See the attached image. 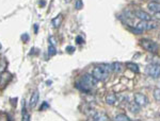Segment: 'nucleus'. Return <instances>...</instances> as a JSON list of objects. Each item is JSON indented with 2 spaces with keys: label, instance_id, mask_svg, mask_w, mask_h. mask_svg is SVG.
Segmentation results:
<instances>
[{
  "label": "nucleus",
  "instance_id": "f257e3e1",
  "mask_svg": "<svg viewBox=\"0 0 160 121\" xmlns=\"http://www.w3.org/2000/svg\"><path fill=\"white\" fill-rule=\"evenodd\" d=\"M111 72H112V66L109 64H100V65L94 67L92 71V76L97 81H105L109 78Z\"/></svg>",
  "mask_w": 160,
  "mask_h": 121
},
{
  "label": "nucleus",
  "instance_id": "f03ea898",
  "mask_svg": "<svg viewBox=\"0 0 160 121\" xmlns=\"http://www.w3.org/2000/svg\"><path fill=\"white\" fill-rule=\"evenodd\" d=\"M97 84V80L92 76V74H84L82 77V79L80 80V82L76 84V86L79 89H81L82 91H90V89L92 87H94Z\"/></svg>",
  "mask_w": 160,
  "mask_h": 121
},
{
  "label": "nucleus",
  "instance_id": "7ed1b4c3",
  "mask_svg": "<svg viewBox=\"0 0 160 121\" xmlns=\"http://www.w3.org/2000/svg\"><path fill=\"white\" fill-rule=\"evenodd\" d=\"M140 45L143 47L144 50H146L148 52H152V53H156L158 51V45L156 43L153 42L151 40H148V38H143V40H140Z\"/></svg>",
  "mask_w": 160,
  "mask_h": 121
},
{
  "label": "nucleus",
  "instance_id": "20e7f679",
  "mask_svg": "<svg viewBox=\"0 0 160 121\" xmlns=\"http://www.w3.org/2000/svg\"><path fill=\"white\" fill-rule=\"evenodd\" d=\"M145 73L153 79H158L160 77V65H158V64H149L145 67Z\"/></svg>",
  "mask_w": 160,
  "mask_h": 121
},
{
  "label": "nucleus",
  "instance_id": "39448f33",
  "mask_svg": "<svg viewBox=\"0 0 160 121\" xmlns=\"http://www.w3.org/2000/svg\"><path fill=\"white\" fill-rule=\"evenodd\" d=\"M157 27H158V25L154 21H151V20H141V21L136 26V28L140 31L141 33L143 32V31H146V30L156 29Z\"/></svg>",
  "mask_w": 160,
  "mask_h": 121
},
{
  "label": "nucleus",
  "instance_id": "423d86ee",
  "mask_svg": "<svg viewBox=\"0 0 160 121\" xmlns=\"http://www.w3.org/2000/svg\"><path fill=\"white\" fill-rule=\"evenodd\" d=\"M135 102L140 106H146L148 104V98L141 92H137L135 95Z\"/></svg>",
  "mask_w": 160,
  "mask_h": 121
},
{
  "label": "nucleus",
  "instance_id": "0eeeda50",
  "mask_svg": "<svg viewBox=\"0 0 160 121\" xmlns=\"http://www.w3.org/2000/svg\"><path fill=\"white\" fill-rule=\"evenodd\" d=\"M135 16L137 18H139L140 20H151L152 19V16L148 14V13H146L145 11H142V10H137L135 11Z\"/></svg>",
  "mask_w": 160,
  "mask_h": 121
},
{
  "label": "nucleus",
  "instance_id": "6e6552de",
  "mask_svg": "<svg viewBox=\"0 0 160 121\" xmlns=\"http://www.w3.org/2000/svg\"><path fill=\"white\" fill-rule=\"evenodd\" d=\"M148 7L152 13H155V14H156V13H160V3H158L157 1L148 2Z\"/></svg>",
  "mask_w": 160,
  "mask_h": 121
},
{
  "label": "nucleus",
  "instance_id": "1a4fd4ad",
  "mask_svg": "<svg viewBox=\"0 0 160 121\" xmlns=\"http://www.w3.org/2000/svg\"><path fill=\"white\" fill-rule=\"evenodd\" d=\"M38 98H40V95H38V91H35L32 94V96H31V98H30L29 106L31 107V109H32V107H35V105L38 104Z\"/></svg>",
  "mask_w": 160,
  "mask_h": 121
},
{
  "label": "nucleus",
  "instance_id": "9d476101",
  "mask_svg": "<svg viewBox=\"0 0 160 121\" xmlns=\"http://www.w3.org/2000/svg\"><path fill=\"white\" fill-rule=\"evenodd\" d=\"M92 119L96 120V121H108L109 120V117H108L105 113H95V114L92 116Z\"/></svg>",
  "mask_w": 160,
  "mask_h": 121
},
{
  "label": "nucleus",
  "instance_id": "9b49d317",
  "mask_svg": "<svg viewBox=\"0 0 160 121\" xmlns=\"http://www.w3.org/2000/svg\"><path fill=\"white\" fill-rule=\"evenodd\" d=\"M117 101H118V98H117V95L115 94H109V95H107V97H106V102H107V104H109V105L115 104Z\"/></svg>",
  "mask_w": 160,
  "mask_h": 121
},
{
  "label": "nucleus",
  "instance_id": "f8f14e48",
  "mask_svg": "<svg viewBox=\"0 0 160 121\" xmlns=\"http://www.w3.org/2000/svg\"><path fill=\"white\" fill-rule=\"evenodd\" d=\"M62 20H63V16L60 14V15H58L56 18H53L52 20H51V25H52L55 28H59L60 27V25L62 24Z\"/></svg>",
  "mask_w": 160,
  "mask_h": 121
},
{
  "label": "nucleus",
  "instance_id": "ddd939ff",
  "mask_svg": "<svg viewBox=\"0 0 160 121\" xmlns=\"http://www.w3.org/2000/svg\"><path fill=\"white\" fill-rule=\"evenodd\" d=\"M126 67H127L129 70L132 71V72L138 73L139 71H140V69H139V66L137 65V64H135V63H131V62H128V63H126Z\"/></svg>",
  "mask_w": 160,
  "mask_h": 121
},
{
  "label": "nucleus",
  "instance_id": "4468645a",
  "mask_svg": "<svg viewBox=\"0 0 160 121\" xmlns=\"http://www.w3.org/2000/svg\"><path fill=\"white\" fill-rule=\"evenodd\" d=\"M128 109H129V110L131 113H135V114H137V113L140 112V105L137 104L136 102H133V103H131V104H129Z\"/></svg>",
  "mask_w": 160,
  "mask_h": 121
},
{
  "label": "nucleus",
  "instance_id": "2eb2a0df",
  "mask_svg": "<svg viewBox=\"0 0 160 121\" xmlns=\"http://www.w3.org/2000/svg\"><path fill=\"white\" fill-rule=\"evenodd\" d=\"M111 66H112V71H114V72H121L123 69V65L121 63H113Z\"/></svg>",
  "mask_w": 160,
  "mask_h": 121
},
{
  "label": "nucleus",
  "instance_id": "dca6fc26",
  "mask_svg": "<svg viewBox=\"0 0 160 121\" xmlns=\"http://www.w3.org/2000/svg\"><path fill=\"white\" fill-rule=\"evenodd\" d=\"M114 119L117 121H129L130 118L128 117V116H126L125 114H118V115L115 116Z\"/></svg>",
  "mask_w": 160,
  "mask_h": 121
},
{
  "label": "nucleus",
  "instance_id": "f3484780",
  "mask_svg": "<svg viewBox=\"0 0 160 121\" xmlns=\"http://www.w3.org/2000/svg\"><path fill=\"white\" fill-rule=\"evenodd\" d=\"M48 53H49V55H55V54H56V53H57V50H56L55 45L50 44V45H49V48H48Z\"/></svg>",
  "mask_w": 160,
  "mask_h": 121
},
{
  "label": "nucleus",
  "instance_id": "a211bd4d",
  "mask_svg": "<svg viewBox=\"0 0 160 121\" xmlns=\"http://www.w3.org/2000/svg\"><path fill=\"white\" fill-rule=\"evenodd\" d=\"M154 98L157 101L160 102V88H155L154 89Z\"/></svg>",
  "mask_w": 160,
  "mask_h": 121
},
{
  "label": "nucleus",
  "instance_id": "6ab92c4d",
  "mask_svg": "<svg viewBox=\"0 0 160 121\" xmlns=\"http://www.w3.org/2000/svg\"><path fill=\"white\" fill-rule=\"evenodd\" d=\"M75 7H76L77 10H80L83 7V2H82V0H76V2H75Z\"/></svg>",
  "mask_w": 160,
  "mask_h": 121
},
{
  "label": "nucleus",
  "instance_id": "aec40b11",
  "mask_svg": "<svg viewBox=\"0 0 160 121\" xmlns=\"http://www.w3.org/2000/svg\"><path fill=\"white\" fill-rule=\"evenodd\" d=\"M22 120H25V121H29L30 120V115L26 112L25 109H24V110H22Z\"/></svg>",
  "mask_w": 160,
  "mask_h": 121
},
{
  "label": "nucleus",
  "instance_id": "412c9836",
  "mask_svg": "<svg viewBox=\"0 0 160 121\" xmlns=\"http://www.w3.org/2000/svg\"><path fill=\"white\" fill-rule=\"evenodd\" d=\"M22 40H24L25 43H27L28 40H29V35H28V34H26V33H25L24 35H22Z\"/></svg>",
  "mask_w": 160,
  "mask_h": 121
},
{
  "label": "nucleus",
  "instance_id": "4be33fe9",
  "mask_svg": "<svg viewBox=\"0 0 160 121\" xmlns=\"http://www.w3.org/2000/svg\"><path fill=\"white\" fill-rule=\"evenodd\" d=\"M66 51H68V53H73L75 51V48L72 47V46H68V47H66Z\"/></svg>",
  "mask_w": 160,
  "mask_h": 121
},
{
  "label": "nucleus",
  "instance_id": "5701e85b",
  "mask_svg": "<svg viewBox=\"0 0 160 121\" xmlns=\"http://www.w3.org/2000/svg\"><path fill=\"white\" fill-rule=\"evenodd\" d=\"M76 40H77V44H82L83 43V40H82V37L81 36H77V38H76Z\"/></svg>",
  "mask_w": 160,
  "mask_h": 121
},
{
  "label": "nucleus",
  "instance_id": "b1692460",
  "mask_svg": "<svg viewBox=\"0 0 160 121\" xmlns=\"http://www.w3.org/2000/svg\"><path fill=\"white\" fill-rule=\"evenodd\" d=\"M45 107H48V104H47V103H46V102H44L43 103V105H42V106H41V110H43L44 109H45Z\"/></svg>",
  "mask_w": 160,
  "mask_h": 121
},
{
  "label": "nucleus",
  "instance_id": "393cba45",
  "mask_svg": "<svg viewBox=\"0 0 160 121\" xmlns=\"http://www.w3.org/2000/svg\"><path fill=\"white\" fill-rule=\"evenodd\" d=\"M156 18L160 19V13H156Z\"/></svg>",
  "mask_w": 160,
  "mask_h": 121
},
{
  "label": "nucleus",
  "instance_id": "a878e982",
  "mask_svg": "<svg viewBox=\"0 0 160 121\" xmlns=\"http://www.w3.org/2000/svg\"><path fill=\"white\" fill-rule=\"evenodd\" d=\"M34 31H35V33H38V25L34 26Z\"/></svg>",
  "mask_w": 160,
  "mask_h": 121
},
{
  "label": "nucleus",
  "instance_id": "bb28decb",
  "mask_svg": "<svg viewBox=\"0 0 160 121\" xmlns=\"http://www.w3.org/2000/svg\"><path fill=\"white\" fill-rule=\"evenodd\" d=\"M40 4H42V6H45V1H42V2L40 1Z\"/></svg>",
  "mask_w": 160,
  "mask_h": 121
},
{
  "label": "nucleus",
  "instance_id": "cd10ccee",
  "mask_svg": "<svg viewBox=\"0 0 160 121\" xmlns=\"http://www.w3.org/2000/svg\"><path fill=\"white\" fill-rule=\"evenodd\" d=\"M69 1H71V0H65V2H69Z\"/></svg>",
  "mask_w": 160,
  "mask_h": 121
},
{
  "label": "nucleus",
  "instance_id": "c85d7f7f",
  "mask_svg": "<svg viewBox=\"0 0 160 121\" xmlns=\"http://www.w3.org/2000/svg\"><path fill=\"white\" fill-rule=\"evenodd\" d=\"M158 37H159V40H160V33H159V35H158Z\"/></svg>",
  "mask_w": 160,
  "mask_h": 121
},
{
  "label": "nucleus",
  "instance_id": "c756f323",
  "mask_svg": "<svg viewBox=\"0 0 160 121\" xmlns=\"http://www.w3.org/2000/svg\"><path fill=\"white\" fill-rule=\"evenodd\" d=\"M0 49H1V44H0Z\"/></svg>",
  "mask_w": 160,
  "mask_h": 121
}]
</instances>
